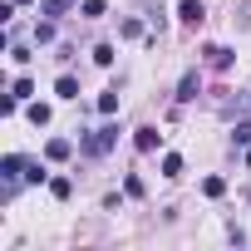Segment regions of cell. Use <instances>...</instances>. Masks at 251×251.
Here are the masks:
<instances>
[{"label": "cell", "instance_id": "8fae6325", "mask_svg": "<svg viewBox=\"0 0 251 251\" xmlns=\"http://www.w3.org/2000/svg\"><path fill=\"white\" fill-rule=\"evenodd\" d=\"M163 177H182V158H177V153L163 158Z\"/></svg>", "mask_w": 251, "mask_h": 251}, {"label": "cell", "instance_id": "ffe728a7", "mask_svg": "<svg viewBox=\"0 0 251 251\" xmlns=\"http://www.w3.org/2000/svg\"><path fill=\"white\" fill-rule=\"evenodd\" d=\"M123 192H128V197H143V177L128 173V177H123Z\"/></svg>", "mask_w": 251, "mask_h": 251}, {"label": "cell", "instance_id": "d6986e66", "mask_svg": "<svg viewBox=\"0 0 251 251\" xmlns=\"http://www.w3.org/2000/svg\"><path fill=\"white\" fill-rule=\"evenodd\" d=\"M84 15L99 20V15H108V5H103V0H84Z\"/></svg>", "mask_w": 251, "mask_h": 251}, {"label": "cell", "instance_id": "30bf717a", "mask_svg": "<svg viewBox=\"0 0 251 251\" xmlns=\"http://www.w3.org/2000/svg\"><path fill=\"white\" fill-rule=\"evenodd\" d=\"M99 113H118V89H108V94H99Z\"/></svg>", "mask_w": 251, "mask_h": 251}, {"label": "cell", "instance_id": "ac0fdd59", "mask_svg": "<svg viewBox=\"0 0 251 251\" xmlns=\"http://www.w3.org/2000/svg\"><path fill=\"white\" fill-rule=\"evenodd\" d=\"M50 173H45V163H25V182H45Z\"/></svg>", "mask_w": 251, "mask_h": 251}, {"label": "cell", "instance_id": "7c38bea8", "mask_svg": "<svg viewBox=\"0 0 251 251\" xmlns=\"http://www.w3.org/2000/svg\"><path fill=\"white\" fill-rule=\"evenodd\" d=\"M50 192H54V197H59V202H64V197H69V192H74V182H69V177H50Z\"/></svg>", "mask_w": 251, "mask_h": 251}, {"label": "cell", "instance_id": "2e32d148", "mask_svg": "<svg viewBox=\"0 0 251 251\" xmlns=\"http://www.w3.org/2000/svg\"><path fill=\"white\" fill-rule=\"evenodd\" d=\"M54 40V20H45V25H35V45H50Z\"/></svg>", "mask_w": 251, "mask_h": 251}, {"label": "cell", "instance_id": "5b68a950", "mask_svg": "<svg viewBox=\"0 0 251 251\" xmlns=\"http://www.w3.org/2000/svg\"><path fill=\"white\" fill-rule=\"evenodd\" d=\"M69 153H74V143H69V138H50V143H45V158H50V163H64Z\"/></svg>", "mask_w": 251, "mask_h": 251}, {"label": "cell", "instance_id": "ba28073f", "mask_svg": "<svg viewBox=\"0 0 251 251\" xmlns=\"http://www.w3.org/2000/svg\"><path fill=\"white\" fill-rule=\"evenodd\" d=\"M54 94H59V99H79V84H74L69 74H59V79H54Z\"/></svg>", "mask_w": 251, "mask_h": 251}, {"label": "cell", "instance_id": "3957f363", "mask_svg": "<svg viewBox=\"0 0 251 251\" xmlns=\"http://www.w3.org/2000/svg\"><path fill=\"white\" fill-rule=\"evenodd\" d=\"M197 94H202V79H197V69H187L182 84H177V103H192Z\"/></svg>", "mask_w": 251, "mask_h": 251}, {"label": "cell", "instance_id": "9c48e42d", "mask_svg": "<svg viewBox=\"0 0 251 251\" xmlns=\"http://www.w3.org/2000/svg\"><path fill=\"white\" fill-rule=\"evenodd\" d=\"M40 10H45V15H50V20H59V15H64V10H69V0H40Z\"/></svg>", "mask_w": 251, "mask_h": 251}, {"label": "cell", "instance_id": "4fadbf2b", "mask_svg": "<svg viewBox=\"0 0 251 251\" xmlns=\"http://www.w3.org/2000/svg\"><path fill=\"white\" fill-rule=\"evenodd\" d=\"M202 192H207V197H226V182H222V177H202Z\"/></svg>", "mask_w": 251, "mask_h": 251}, {"label": "cell", "instance_id": "8992f818", "mask_svg": "<svg viewBox=\"0 0 251 251\" xmlns=\"http://www.w3.org/2000/svg\"><path fill=\"white\" fill-rule=\"evenodd\" d=\"M177 15H182V25H202V0H182V5H177Z\"/></svg>", "mask_w": 251, "mask_h": 251}, {"label": "cell", "instance_id": "7a4b0ae2", "mask_svg": "<svg viewBox=\"0 0 251 251\" xmlns=\"http://www.w3.org/2000/svg\"><path fill=\"white\" fill-rule=\"evenodd\" d=\"M0 177H5V197H10V192H15V182L25 177V158H20V153H10L5 163H0Z\"/></svg>", "mask_w": 251, "mask_h": 251}, {"label": "cell", "instance_id": "603a6c76", "mask_svg": "<svg viewBox=\"0 0 251 251\" xmlns=\"http://www.w3.org/2000/svg\"><path fill=\"white\" fill-rule=\"evenodd\" d=\"M15 5H30V0H15Z\"/></svg>", "mask_w": 251, "mask_h": 251}, {"label": "cell", "instance_id": "9a60e30c", "mask_svg": "<svg viewBox=\"0 0 251 251\" xmlns=\"http://www.w3.org/2000/svg\"><path fill=\"white\" fill-rule=\"evenodd\" d=\"M30 123H35V128H45V123H50V108H45V103H30Z\"/></svg>", "mask_w": 251, "mask_h": 251}, {"label": "cell", "instance_id": "7402d4cb", "mask_svg": "<svg viewBox=\"0 0 251 251\" xmlns=\"http://www.w3.org/2000/svg\"><path fill=\"white\" fill-rule=\"evenodd\" d=\"M231 138H236V143H251V123H236V128H231Z\"/></svg>", "mask_w": 251, "mask_h": 251}, {"label": "cell", "instance_id": "6da1fadb", "mask_svg": "<svg viewBox=\"0 0 251 251\" xmlns=\"http://www.w3.org/2000/svg\"><path fill=\"white\" fill-rule=\"evenodd\" d=\"M113 143H118V123H103V128H94V133H84V138H79L84 158H103Z\"/></svg>", "mask_w": 251, "mask_h": 251}, {"label": "cell", "instance_id": "5bb4252c", "mask_svg": "<svg viewBox=\"0 0 251 251\" xmlns=\"http://www.w3.org/2000/svg\"><path fill=\"white\" fill-rule=\"evenodd\" d=\"M118 35H123V40H138V35H143V25H138V20L128 15V20H123V25H118Z\"/></svg>", "mask_w": 251, "mask_h": 251}, {"label": "cell", "instance_id": "52a82bcc", "mask_svg": "<svg viewBox=\"0 0 251 251\" xmlns=\"http://www.w3.org/2000/svg\"><path fill=\"white\" fill-rule=\"evenodd\" d=\"M158 138H163L158 128H138V133H133V148H138V153H153V148H158Z\"/></svg>", "mask_w": 251, "mask_h": 251}, {"label": "cell", "instance_id": "277c9868", "mask_svg": "<svg viewBox=\"0 0 251 251\" xmlns=\"http://www.w3.org/2000/svg\"><path fill=\"white\" fill-rule=\"evenodd\" d=\"M202 54H207V64H212V69H231V50H226V45H207Z\"/></svg>", "mask_w": 251, "mask_h": 251}, {"label": "cell", "instance_id": "44dd1931", "mask_svg": "<svg viewBox=\"0 0 251 251\" xmlns=\"http://www.w3.org/2000/svg\"><path fill=\"white\" fill-rule=\"evenodd\" d=\"M94 64H103V69H108V64H113V45H99V50H94Z\"/></svg>", "mask_w": 251, "mask_h": 251}, {"label": "cell", "instance_id": "e0dca14e", "mask_svg": "<svg viewBox=\"0 0 251 251\" xmlns=\"http://www.w3.org/2000/svg\"><path fill=\"white\" fill-rule=\"evenodd\" d=\"M10 94H15V99H30V94H35V79H25V74H20V79H15V89H10Z\"/></svg>", "mask_w": 251, "mask_h": 251}]
</instances>
